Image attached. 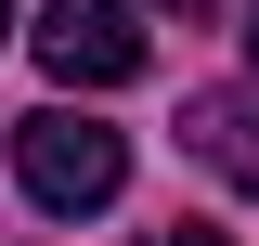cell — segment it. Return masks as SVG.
<instances>
[{"label": "cell", "mask_w": 259, "mask_h": 246, "mask_svg": "<svg viewBox=\"0 0 259 246\" xmlns=\"http://www.w3.org/2000/svg\"><path fill=\"white\" fill-rule=\"evenodd\" d=\"M13 182H26L52 220H91V208H117L130 143L104 117H78V104H39V117H13Z\"/></svg>", "instance_id": "1"}, {"label": "cell", "mask_w": 259, "mask_h": 246, "mask_svg": "<svg viewBox=\"0 0 259 246\" xmlns=\"http://www.w3.org/2000/svg\"><path fill=\"white\" fill-rule=\"evenodd\" d=\"M156 13H221V0H156Z\"/></svg>", "instance_id": "5"}, {"label": "cell", "mask_w": 259, "mask_h": 246, "mask_svg": "<svg viewBox=\"0 0 259 246\" xmlns=\"http://www.w3.org/2000/svg\"><path fill=\"white\" fill-rule=\"evenodd\" d=\"M143 246H233L221 220H168V233H143Z\"/></svg>", "instance_id": "4"}, {"label": "cell", "mask_w": 259, "mask_h": 246, "mask_svg": "<svg viewBox=\"0 0 259 246\" xmlns=\"http://www.w3.org/2000/svg\"><path fill=\"white\" fill-rule=\"evenodd\" d=\"M246 52H259V13H246Z\"/></svg>", "instance_id": "7"}, {"label": "cell", "mask_w": 259, "mask_h": 246, "mask_svg": "<svg viewBox=\"0 0 259 246\" xmlns=\"http://www.w3.org/2000/svg\"><path fill=\"white\" fill-rule=\"evenodd\" d=\"M26 39H39V65H52L65 91H130V78L156 65V39L130 26V0H52Z\"/></svg>", "instance_id": "2"}, {"label": "cell", "mask_w": 259, "mask_h": 246, "mask_svg": "<svg viewBox=\"0 0 259 246\" xmlns=\"http://www.w3.org/2000/svg\"><path fill=\"white\" fill-rule=\"evenodd\" d=\"M0 39H13V0H0Z\"/></svg>", "instance_id": "6"}, {"label": "cell", "mask_w": 259, "mask_h": 246, "mask_svg": "<svg viewBox=\"0 0 259 246\" xmlns=\"http://www.w3.org/2000/svg\"><path fill=\"white\" fill-rule=\"evenodd\" d=\"M182 155H207L233 194H259V104L246 91H194L182 104Z\"/></svg>", "instance_id": "3"}]
</instances>
